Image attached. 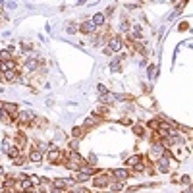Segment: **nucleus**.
<instances>
[{
  "label": "nucleus",
  "instance_id": "f257e3e1",
  "mask_svg": "<svg viewBox=\"0 0 193 193\" xmlns=\"http://www.w3.org/2000/svg\"><path fill=\"white\" fill-rule=\"evenodd\" d=\"M122 48V41L118 39V37H112V39H110V44H108V50L110 52H118Z\"/></svg>",
  "mask_w": 193,
  "mask_h": 193
},
{
  "label": "nucleus",
  "instance_id": "f03ea898",
  "mask_svg": "<svg viewBox=\"0 0 193 193\" xmlns=\"http://www.w3.org/2000/svg\"><path fill=\"white\" fill-rule=\"evenodd\" d=\"M172 162H174L172 158H170V160H168V158H160V160H158V170H160V172H168V170H170V166H172Z\"/></svg>",
  "mask_w": 193,
  "mask_h": 193
},
{
  "label": "nucleus",
  "instance_id": "7ed1b4c3",
  "mask_svg": "<svg viewBox=\"0 0 193 193\" xmlns=\"http://www.w3.org/2000/svg\"><path fill=\"white\" fill-rule=\"evenodd\" d=\"M162 149L164 147L160 145V143H157V145H153V149H151V158H160V155H162Z\"/></svg>",
  "mask_w": 193,
  "mask_h": 193
},
{
  "label": "nucleus",
  "instance_id": "20e7f679",
  "mask_svg": "<svg viewBox=\"0 0 193 193\" xmlns=\"http://www.w3.org/2000/svg\"><path fill=\"white\" fill-rule=\"evenodd\" d=\"M110 174L116 176L118 180H126V178H128V170H124V168H116V170H112Z\"/></svg>",
  "mask_w": 193,
  "mask_h": 193
},
{
  "label": "nucleus",
  "instance_id": "39448f33",
  "mask_svg": "<svg viewBox=\"0 0 193 193\" xmlns=\"http://www.w3.org/2000/svg\"><path fill=\"white\" fill-rule=\"evenodd\" d=\"M93 183L98 187H102V186H108V176H97L95 180H93Z\"/></svg>",
  "mask_w": 193,
  "mask_h": 193
},
{
  "label": "nucleus",
  "instance_id": "423d86ee",
  "mask_svg": "<svg viewBox=\"0 0 193 193\" xmlns=\"http://www.w3.org/2000/svg\"><path fill=\"white\" fill-rule=\"evenodd\" d=\"M19 182H21V189L23 191H33V182H31V180L23 178V180H19Z\"/></svg>",
  "mask_w": 193,
  "mask_h": 193
},
{
  "label": "nucleus",
  "instance_id": "0eeeda50",
  "mask_svg": "<svg viewBox=\"0 0 193 193\" xmlns=\"http://www.w3.org/2000/svg\"><path fill=\"white\" fill-rule=\"evenodd\" d=\"M91 21H93V25H95V27L97 25H102V23H104V14H95Z\"/></svg>",
  "mask_w": 193,
  "mask_h": 193
},
{
  "label": "nucleus",
  "instance_id": "6e6552de",
  "mask_svg": "<svg viewBox=\"0 0 193 193\" xmlns=\"http://www.w3.org/2000/svg\"><path fill=\"white\" fill-rule=\"evenodd\" d=\"M29 158L33 162H41L43 160V153H41V151H31L29 153Z\"/></svg>",
  "mask_w": 193,
  "mask_h": 193
},
{
  "label": "nucleus",
  "instance_id": "1a4fd4ad",
  "mask_svg": "<svg viewBox=\"0 0 193 193\" xmlns=\"http://www.w3.org/2000/svg\"><path fill=\"white\" fill-rule=\"evenodd\" d=\"M58 157H60V151H58V149H54V147H52V149L48 151V160L56 162V160H58Z\"/></svg>",
  "mask_w": 193,
  "mask_h": 193
},
{
  "label": "nucleus",
  "instance_id": "9d476101",
  "mask_svg": "<svg viewBox=\"0 0 193 193\" xmlns=\"http://www.w3.org/2000/svg\"><path fill=\"white\" fill-rule=\"evenodd\" d=\"M89 178H91V174H87V172H77L75 182H87Z\"/></svg>",
  "mask_w": 193,
  "mask_h": 193
},
{
  "label": "nucleus",
  "instance_id": "9b49d317",
  "mask_svg": "<svg viewBox=\"0 0 193 193\" xmlns=\"http://www.w3.org/2000/svg\"><path fill=\"white\" fill-rule=\"evenodd\" d=\"M93 29H95V25H93V21L89 19V21H85L83 25H81V31H85V33H91Z\"/></svg>",
  "mask_w": 193,
  "mask_h": 193
},
{
  "label": "nucleus",
  "instance_id": "f8f14e48",
  "mask_svg": "<svg viewBox=\"0 0 193 193\" xmlns=\"http://www.w3.org/2000/svg\"><path fill=\"white\" fill-rule=\"evenodd\" d=\"M4 79L14 81V79H16V72H14V70H8V72H4Z\"/></svg>",
  "mask_w": 193,
  "mask_h": 193
},
{
  "label": "nucleus",
  "instance_id": "ddd939ff",
  "mask_svg": "<svg viewBox=\"0 0 193 193\" xmlns=\"http://www.w3.org/2000/svg\"><path fill=\"white\" fill-rule=\"evenodd\" d=\"M14 68H16V62H12V60L2 62V70H4V72H8V70H14Z\"/></svg>",
  "mask_w": 193,
  "mask_h": 193
},
{
  "label": "nucleus",
  "instance_id": "4468645a",
  "mask_svg": "<svg viewBox=\"0 0 193 193\" xmlns=\"http://www.w3.org/2000/svg\"><path fill=\"white\" fill-rule=\"evenodd\" d=\"M37 66H39V64H37V60H29V62L25 64V70H27V72H33V70H37Z\"/></svg>",
  "mask_w": 193,
  "mask_h": 193
},
{
  "label": "nucleus",
  "instance_id": "2eb2a0df",
  "mask_svg": "<svg viewBox=\"0 0 193 193\" xmlns=\"http://www.w3.org/2000/svg\"><path fill=\"white\" fill-rule=\"evenodd\" d=\"M137 162H141V158L135 155V157H129L128 158V166H137Z\"/></svg>",
  "mask_w": 193,
  "mask_h": 193
},
{
  "label": "nucleus",
  "instance_id": "dca6fc26",
  "mask_svg": "<svg viewBox=\"0 0 193 193\" xmlns=\"http://www.w3.org/2000/svg\"><path fill=\"white\" fill-rule=\"evenodd\" d=\"M68 183H70V182H64V180H56V182H54V187H56V189H60V187L68 186Z\"/></svg>",
  "mask_w": 193,
  "mask_h": 193
},
{
  "label": "nucleus",
  "instance_id": "f3484780",
  "mask_svg": "<svg viewBox=\"0 0 193 193\" xmlns=\"http://www.w3.org/2000/svg\"><path fill=\"white\" fill-rule=\"evenodd\" d=\"M19 120H23V122L31 120V114H29V112H21V114H19Z\"/></svg>",
  "mask_w": 193,
  "mask_h": 193
},
{
  "label": "nucleus",
  "instance_id": "a211bd4d",
  "mask_svg": "<svg viewBox=\"0 0 193 193\" xmlns=\"http://www.w3.org/2000/svg\"><path fill=\"white\" fill-rule=\"evenodd\" d=\"M2 110H6V112H16V106L14 104H4Z\"/></svg>",
  "mask_w": 193,
  "mask_h": 193
},
{
  "label": "nucleus",
  "instance_id": "6ab92c4d",
  "mask_svg": "<svg viewBox=\"0 0 193 193\" xmlns=\"http://www.w3.org/2000/svg\"><path fill=\"white\" fill-rule=\"evenodd\" d=\"M81 133H83V129H81V128H75V129H73V135H75V137H81Z\"/></svg>",
  "mask_w": 193,
  "mask_h": 193
},
{
  "label": "nucleus",
  "instance_id": "aec40b11",
  "mask_svg": "<svg viewBox=\"0 0 193 193\" xmlns=\"http://www.w3.org/2000/svg\"><path fill=\"white\" fill-rule=\"evenodd\" d=\"M155 73H157V66H151V68H149V75H151V77H153V75H155Z\"/></svg>",
  "mask_w": 193,
  "mask_h": 193
},
{
  "label": "nucleus",
  "instance_id": "412c9836",
  "mask_svg": "<svg viewBox=\"0 0 193 193\" xmlns=\"http://www.w3.org/2000/svg\"><path fill=\"white\" fill-rule=\"evenodd\" d=\"M8 153H10V157H12V158L18 157V149H12V151H8Z\"/></svg>",
  "mask_w": 193,
  "mask_h": 193
},
{
  "label": "nucleus",
  "instance_id": "4be33fe9",
  "mask_svg": "<svg viewBox=\"0 0 193 193\" xmlns=\"http://www.w3.org/2000/svg\"><path fill=\"white\" fill-rule=\"evenodd\" d=\"M0 56H2V58H8V56H10V52H8V50H2V52H0Z\"/></svg>",
  "mask_w": 193,
  "mask_h": 193
},
{
  "label": "nucleus",
  "instance_id": "5701e85b",
  "mask_svg": "<svg viewBox=\"0 0 193 193\" xmlns=\"http://www.w3.org/2000/svg\"><path fill=\"white\" fill-rule=\"evenodd\" d=\"M98 93H106V87H104V85H98Z\"/></svg>",
  "mask_w": 193,
  "mask_h": 193
},
{
  "label": "nucleus",
  "instance_id": "b1692460",
  "mask_svg": "<svg viewBox=\"0 0 193 193\" xmlns=\"http://www.w3.org/2000/svg\"><path fill=\"white\" fill-rule=\"evenodd\" d=\"M93 122H95V120H93V118H87V120H85V126H91Z\"/></svg>",
  "mask_w": 193,
  "mask_h": 193
},
{
  "label": "nucleus",
  "instance_id": "393cba45",
  "mask_svg": "<svg viewBox=\"0 0 193 193\" xmlns=\"http://www.w3.org/2000/svg\"><path fill=\"white\" fill-rule=\"evenodd\" d=\"M75 193H87V191H85V189H79V191H75Z\"/></svg>",
  "mask_w": 193,
  "mask_h": 193
},
{
  "label": "nucleus",
  "instance_id": "a878e982",
  "mask_svg": "<svg viewBox=\"0 0 193 193\" xmlns=\"http://www.w3.org/2000/svg\"><path fill=\"white\" fill-rule=\"evenodd\" d=\"M29 193H39V191H29Z\"/></svg>",
  "mask_w": 193,
  "mask_h": 193
},
{
  "label": "nucleus",
  "instance_id": "bb28decb",
  "mask_svg": "<svg viewBox=\"0 0 193 193\" xmlns=\"http://www.w3.org/2000/svg\"><path fill=\"white\" fill-rule=\"evenodd\" d=\"M21 193H29V191H21Z\"/></svg>",
  "mask_w": 193,
  "mask_h": 193
}]
</instances>
